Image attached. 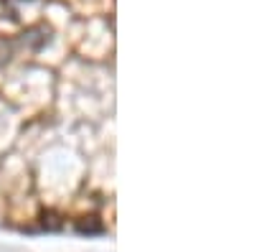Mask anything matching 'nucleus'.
I'll return each instance as SVG.
<instances>
[{
    "label": "nucleus",
    "mask_w": 254,
    "mask_h": 252,
    "mask_svg": "<svg viewBox=\"0 0 254 252\" xmlns=\"http://www.w3.org/2000/svg\"><path fill=\"white\" fill-rule=\"evenodd\" d=\"M76 227H79V232H99V229H102L99 222H97V224H92V222H79Z\"/></svg>",
    "instance_id": "f257e3e1"
}]
</instances>
